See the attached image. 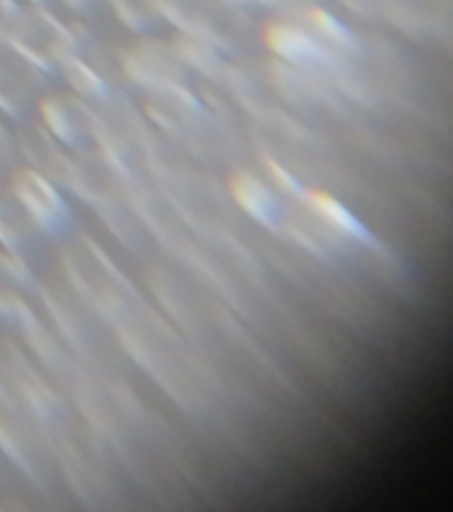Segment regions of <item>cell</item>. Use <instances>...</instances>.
Here are the masks:
<instances>
[{
    "label": "cell",
    "mask_w": 453,
    "mask_h": 512,
    "mask_svg": "<svg viewBox=\"0 0 453 512\" xmlns=\"http://www.w3.org/2000/svg\"><path fill=\"white\" fill-rule=\"evenodd\" d=\"M163 22H171L176 32L208 40L222 51L243 43L251 30L246 8L230 0H160Z\"/></svg>",
    "instance_id": "cell-2"
},
{
    "label": "cell",
    "mask_w": 453,
    "mask_h": 512,
    "mask_svg": "<svg viewBox=\"0 0 453 512\" xmlns=\"http://www.w3.org/2000/svg\"><path fill=\"white\" fill-rule=\"evenodd\" d=\"M43 128L72 155L96 150L102 120L78 94H54L40 102Z\"/></svg>",
    "instance_id": "cell-3"
},
{
    "label": "cell",
    "mask_w": 453,
    "mask_h": 512,
    "mask_svg": "<svg viewBox=\"0 0 453 512\" xmlns=\"http://www.w3.org/2000/svg\"><path fill=\"white\" fill-rule=\"evenodd\" d=\"M112 14L126 24L128 30L147 32L158 22H163L160 14V0H107Z\"/></svg>",
    "instance_id": "cell-10"
},
{
    "label": "cell",
    "mask_w": 453,
    "mask_h": 512,
    "mask_svg": "<svg viewBox=\"0 0 453 512\" xmlns=\"http://www.w3.org/2000/svg\"><path fill=\"white\" fill-rule=\"evenodd\" d=\"M24 6H43V8H62V0H22Z\"/></svg>",
    "instance_id": "cell-14"
},
{
    "label": "cell",
    "mask_w": 453,
    "mask_h": 512,
    "mask_svg": "<svg viewBox=\"0 0 453 512\" xmlns=\"http://www.w3.org/2000/svg\"><path fill=\"white\" fill-rule=\"evenodd\" d=\"M8 51V48H6ZM38 72L27 67L16 54H0V112L8 118H22L32 99V78Z\"/></svg>",
    "instance_id": "cell-7"
},
{
    "label": "cell",
    "mask_w": 453,
    "mask_h": 512,
    "mask_svg": "<svg viewBox=\"0 0 453 512\" xmlns=\"http://www.w3.org/2000/svg\"><path fill=\"white\" fill-rule=\"evenodd\" d=\"M59 72H62L67 83L72 86V91L80 96V99H86V102L102 104L110 99V86H107V80L99 70H96L91 59L83 56V48L70 54L59 64Z\"/></svg>",
    "instance_id": "cell-9"
},
{
    "label": "cell",
    "mask_w": 453,
    "mask_h": 512,
    "mask_svg": "<svg viewBox=\"0 0 453 512\" xmlns=\"http://www.w3.org/2000/svg\"><path fill=\"white\" fill-rule=\"evenodd\" d=\"M0 448H3L8 459L14 464H19L22 472H27L32 480L43 475V470H40L38 448L32 443L30 432L16 422V416L11 414V408L3 406H0Z\"/></svg>",
    "instance_id": "cell-8"
},
{
    "label": "cell",
    "mask_w": 453,
    "mask_h": 512,
    "mask_svg": "<svg viewBox=\"0 0 453 512\" xmlns=\"http://www.w3.org/2000/svg\"><path fill=\"white\" fill-rule=\"evenodd\" d=\"M6 48L38 75H46L83 48V32L56 14V8L24 6Z\"/></svg>",
    "instance_id": "cell-1"
},
{
    "label": "cell",
    "mask_w": 453,
    "mask_h": 512,
    "mask_svg": "<svg viewBox=\"0 0 453 512\" xmlns=\"http://www.w3.org/2000/svg\"><path fill=\"white\" fill-rule=\"evenodd\" d=\"M230 3H235V6L240 8H283L288 6V0H230Z\"/></svg>",
    "instance_id": "cell-13"
},
{
    "label": "cell",
    "mask_w": 453,
    "mask_h": 512,
    "mask_svg": "<svg viewBox=\"0 0 453 512\" xmlns=\"http://www.w3.org/2000/svg\"><path fill=\"white\" fill-rule=\"evenodd\" d=\"M123 70L128 80H134L136 86L147 88L150 94L166 91V88L187 86V64L174 48V43L163 40H139L134 46L123 51Z\"/></svg>",
    "instance_id": "cell-5"
},
{
    "label": "cell",
    "mask_w": 453,
    "mask_h": 512,
    "mask_svg": "<svg viewBox=\"0 0 453 512\" xmlns=\"http://www.w3.org/2000/svg\"><path fill=\"white\" fill-rule=\"evenodd\" d=\"M11 195L30 227H38L40 232H59L70 222V206L59 184L40 174L38 168H19L11 179Z\"/></svg>",
    "instance_id": "cell-4"
},
{
    "label": "cell",
    "mask_w": 453,
    "mask_h": 512,
    "mask_svg": "<svg viewBox=\"0 0 453 512\" xmlns=\"http://www.w3.org/2000/svg\"><path fill=\"white\" fill-rule=\"evenodd\" d=\"M14 139L6 134V126H0V168L14 160Z\"/></svg>",
    "instance_id": "cell-12"
},
{
    "label": "cell",
    "mask_w": 453,
    "mask_h": 512,
    "mask_svg": "<svg viewBox=\"0 0 453 512\" xmlns=\"http://www.w3.org/2000/svg\"><path fill=\"white\" fill-rule=\"evenodd\" d=\"M22 11H24L22 0H0V48L8 46V40H11V35H14Z\"/></svg>",
    "instance_id": "cell-11"
},
{
    "label": "cell",
    "mask_w": 453,
    "mask_h": 512,
    "mask_svg": "<svg viewBox=\"0 0 453 512\" xmlns=\"http://www.w3.org/2000/svg\"><path fill=\"white\" fill-rule=\"evenodd\" d=\"M230 192L235 206L248 214L251 219L262 224V227H280L286 219V206H283V195L272 187L270 179L256 176L248 168H238L230 176Z\"/></svg>",
    "instance_id": "cell-6"
}]
</instances>
